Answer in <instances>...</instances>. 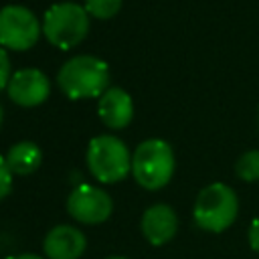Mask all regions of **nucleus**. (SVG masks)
Wrapping results in <instances>:
<instances>
[{
	"label": "nucleus",
	"mask_w": 259,
	"mask_h": 259,
	"mask_svg": "<svg viewBox=\"0 0 259 259\" xmlns=\"http://www.w3.org/2000/svg\"><path fill=\"white\" fill-rule=\"evenodd\" d=\"M57 83L69 99L101 97L109 89V67L93 55H77L59 69Z\"/></svg>",
	"instance_id": "f257e3e1"
},
{
	"label": "nucleus",
	"mask_w": 259,
	"mask_h": 259,
	"mask_svg": "<svg viewBox=\"0 0 259 259\" xmlns=\"http://www.w3.org/2000/svg\"><path fill=\"white\" fill-rule=\"evenodd\" d=\"M239 212V198L235 190L225 182H212L204 186L192 208V217L196 227L208 233H223L227 231Z\"/></svg>",
	"instance_id": "f03ea898"
},
{
	"label": "nucleus",
	"mask_w": 259,
	"mask_h": 259,
	"mask_svg": "<svg viewBox=\"0 0 259 259\" xmlns=\"http://www.w3.org/2000/svg\"><path fill=\"white\" fill-rule=\"evenodd\" d=\"M174 166L172 146L160 138L142 142L132 154V174L146 190H160L166 186L174 174Z\"/></svg>",
	"instance_id": "7ed1b4c3"
},
{
	"label": "nucleus",
	"mask_w": 259,
	"mask_h": 259,
	"mask_svg": "<svg viewBox=\"0 0 259 259\" xmlns=\"http://www.w3.org/2000/svg\"><path fill=\"white\" fill-rule=\"evenodd\" d=\"M89 32V12L77 2H57L49 6L42 16V34L47 40L61 49L69 51L77 47Z\"/></svg>",
	"instance_id": "20e7f679"
},
{
	"label": "nucleus",
	"mask_w": 259,
	"mask_h": 259,
	"mask_svg": "<svg viewBox=\"0 0 259 259\" xmlns=\"http://www.w3.org/2000/svg\"><path fill=\"white\" fill-rule=\"evenodd\" d=\"M87 166L93 178L103 184L123 180L132 170V158L127 146L109 134L95 136L87 146Z\"/></svg>",
	"instance_id": "39448f33"
},
{
	"label": "nucleus",
	"mask_w": 259,
	"mask_h": 259,
	"mask_svg": "<svg viewBox=\"0 0 259 259\" xmlns=\"http://www.w3.org/2000/svg\"><path fill=\"white\" fill-rule=\"evenodd\" d=\"M42 32V22L32 10L20 4L0 8V47L12 51H26L36 45Z\"/></svg>",
	"instance_id": "423d86ee"
},
{
	"label": "nucleus",
	"mask_w": 259,
	"mask_h": 259,
	"mask_svg": "<svg viewBox=\"0 0 259 259\" xmlns=\"http://www.w3.org/2000/svg\"><path fill=\"white\" fill-rule=\"evenodd\" d=\"M67 210L83 225H99L109 219L113 200L103 188L93 184H77L67 198Z\"/></svg>",
	"instance_id": "0eeeda50"
},
{
	"label": "nucleus",
	"mask_w": 259,
	"mask_h": 259,
	"mask_svg": "<svg viewBox=\"0 0 259 259\" xmlns=\"http://www.w3.org/2000/svg\"><path fill=\"white\" fill-rule=\"evenodd\" d=\"M8 97L20 105V107H34L40 105L49 93H51V83L49 77L40 71V69H18L16 73H12L10 81H8Z\"/></svg>",
	"instance_id": "6e6552de"
},
{
	"label": "nucleus",
	"mask_w": 259,
	"mask_h": 259,
	"mask_svg": "<svg viewBox=\"0 0 259 259\" xmlns=\"http://www.w3.org/2000/svg\"><path fill=\"white\" fill-rule=\"evenodd\" d=\"M140 227H142L146 241L152 243L154 247H160L174 239L178 231V217L170 204L158 202L144 210Z\"/></svg>",
	"instance_id": "1a4fd4ad"
},
{
	"label": "nucleus",
	"mask_w": 259,
	"mask_h": 259,
	"mask_svg": "<svg viewBox=\"0 0 259 259\" xmlns=\"http://www.w3.org/2000/svg\"><path fill=\"white\" fill-rule=\"evenodd\" d=\"M87 247V239L81 229L71 225L53 227L42 243V251L49 259H79Z\"/></svg>",
	"instance_id": "9d476101"
},
{
	"label": "nucleus",
	"mask_w": 259,
	"mask_h": 259,
	"mask_svg": "<svg viewBox=\"0 0 259 259\" xmlns=\"http://www.w3.org/2000/svg\"><path fill=\"white\" fill-rule=\"evenodd\" d=\"M97 113L99 119L111 127V130H121L125 127L132 117H134V101L130 93L121 87H109L97 103Z\"/></svg>",
	"instance_id": "9b49d317"
},
{
	"label": "nucleus",
	"mask_w": 259,
	"mask_h": 259,
	"mask_svg": "<svg viewBox=\"0 0 259 259\" xmlns=\"http://www.w3.org/2000/svg\"><path fill=\"white\" fill-rule=\"evenodd\" d=\"M6 162H8V168L12 170V174L26 176V174H32L40 166L42 152L34 142H18L8 150Z\"/></svg>",
	"instance_id": "f8f14e48"
},
{
	"label": "nucleus",
	"mask_w": 259,
	"mask_h": 259,
	"mask_svg": "<svg viewBox=\"0 0 259 259\" xmlns=\"http://www.w3.org/2000/svg\"><path fill=\"white\" fill-rule=\"evenodd\" d=\"M235 174L245 182L259 180V150H249L235 162Z\"/></svg>",
	"instance_id": "ddd939ff"
},
{
	"label": "nucleus",
	"mask_w": 259,
	"mask_h": 259,
	"mask_svg": "<svg viewBox=\"0 0 259 259\" xmlns=\"http://www.w3.org/2000/svg\"><path fill=\"white\" fill-rule=\"evenodd\" d=\"M121 8V0H85V10L89 12V16L99 18V20H107L113 18Z\"/></svg>",
	"instance_id": "4468645a"
},
{
	"label": "nucleus",
	"mask_w": 259,
	"mask_h": 259,
	"mask_svg": "<svg viewBox=\"0 0 259 259\" xmlns=\"http://www.w3.org/2000/svg\"><path fill=\"white\" fill-rule=\"evenodd\" d=\"M12 170L8 168V162H6V158H2L0 156V200L10 192V188H12Z\"/></svg>",
	"instance_id": "2eb2a0df"
},
{
	"label": "nucleus",
	"mask_w": 259,
	"mask_h": 259,
	"mask_svg": "<svg viewBox=\"0 0 259 259\" xmlns=\"http://www.w3.org/2000/svg\"><path fill=\"white\" fill-rule=\"evenodd\" d=\"M10 77H12V73H10V59H8L6 49L0 47V89L8 87Z\"/></svg>",
	"instance_id": "dca6fc26"
},
{
	"label": "nucleus",
	"mask_w": 259,
	"mask_h": 259,
	"mask_svg": "<svg viewBox=\"0 0 259 259\" xmlns=\"http://www.w3.org/2000/svg\"><path fill=\"white\" fill-rule=\"evenodd\" d=\"M249 245H251L253 251L259 253V217H257V219L251 223V227H249Z\"/></svg>",
	"instance_id": "f3484780"
},
{
	"label": "nucleus",
	"mask_w": 259,
	"mask_h": 259,
	"mask_svg": "<svg viewBox=\"0 0 259 259\" xmlns=\"http://www.w3.org/2000/svg\"><path fill=\"white\" fill-rule=\"evenodd\" d=\"M8 259H42V257L32 255V253H22V255H12V257H8Z\"/></svg>",
	"instance_id": "a211bd4d"
},
{
	"label": "nucleus",
	"mask_w": 259,
	"mask_h": 259,
	"mask_svg": "<svg viewBox=\"0 0 259 259\" xmlns=\"http://www.w3.org/2000/svg\"><path fill=\"white\" fill-rule=\"evenodd\" d=\"M0 125H2V105H0Z\"/></svg>",
	"instance_id": "6ab92c4d"
},
{
	"label": "nucleus",
	"mask_w": 259,
	"mask_h": 259,
	"mask_svg": "<svg viewBox=\"0 0 259 259\" xmlns=\"http://www.w3.org/2000/svg\"><path fill=\"white\" fill-rule=\"evenodd\" d=\"M107 259H127V257H107Z\"/></svg>",
	"instance_id": "aec40b11"
},
{
	"label": "nucleus",
	"mask_w": 259,
	"mask_h": 259,
	"mask_svg": "<svg viewBox=\"0 0 259 259\" xmlns=\"http://www.w3.org/2000/svg\"><path fill=\"white\" fill-rule=\"evenodd\" d=\"M257 125H259V113H257Z\"/></svg>",
	"instance_id": "412c9836"
}]
</instances>
